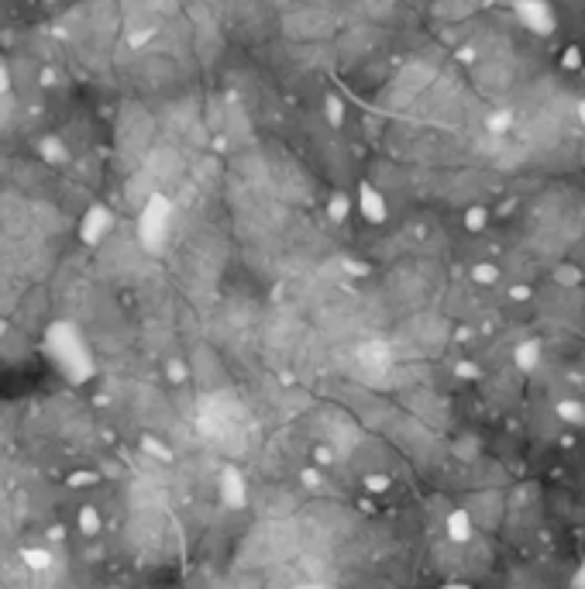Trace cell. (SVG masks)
Segmentation results:
<instances>
[{
  "instance_id": "6da1fadb",
  "label": "cell",
  "mask_w": 585,
  "mask_h": 589,
  "mask_svg": "<svg viewBox=\"0 0 585 589\" xmlns=\"http://www.w3.org/2000/svg\"><path fill=\"white\" fill-rule=\"evenodd\" d=\"M283 28L290 39L300 41H320L334 35V14L324 4H296L290 7V14L283 18Z\"/></svg>"
},
{
  "instance_id": "7a4b0ae2",
  "label": "cell",
  "mask_w": 585,
  "mask_h": 589,
  "mask_svg": "<svg viewBox=\"0 0 585 589\" xmlns=\"http://www.w3.org/2000/svg\"><path fill=\"white\" fill-rule=\"evenodd\" d=\"M152 118L138 107H128V114L121 118V156H135L141 158L148 141H152Z\"/></svg>"
},
{
  "instance_id": "3957f363",
  "label": "cell",
  "mask_w": 585,
  "mask_h": 589,
  "mask_svg": "<svg viewBox=\"0 0 585 589\" xmlns=\"http://www.w3.org/2000/svg\"><path fill=\"white\" fill-rule=\"evenodd\" d=\"M145 173L156 179L158 186H176V183L183 179V173H186V162H183V156H179L176 148L158 145L156 152L148 156V162H145Z\"/></svg>"
},
{
  "instance_id": "277c9868",
  "label": "cell",
  "mask_w": 585,
  "mask_h": 589,
  "mask_svg": "<svg viewBox=\"0 0 585 589\" xmlns=\"http://www.w3.org/2000/svg\"><path fill=\"white\" fill-rule=\"evenodd\" d=\"M138 69H141V76L148 79L152 86H162V83H173L176 79V59L173 56H145Z\"/></svg>"
},
{
  "instance_id": "5b68a950",
  "label": "cell",
  "mask_w": 585,
  "mask_h": 589,
  "mask_svg": "<svg viewBox=\"0 0 585 589\" xmlns=\"http://www.w3.org/2000/svg\"><path fill=\"white\" fill-rule=\"evenodd\" d=\"M472 528H475V520H472V513L468 510H451L448 513V538L451 541H458V545L472 541Z\"/></svg>"
},
{
  "instance_id": "8992f818",
  "label": "cell",
  "mask_w": 585,
  "mask_h": 589,
  "mask_svg": "<svg viewBox=\"0 0 585 589\" xmlns=\"http://www.w3.org/2000/svg\"><path fill=\"white\" fill-rule=\"evenodd\" d=\"M513 362H517V369L534 373V369L541 366V345H537V341H524V345L513 352Z\"/></svg>"
},
{
  "instance_id": "52a82bcc",
  "label": "cell",
  "mask_w": 585,
  "mask_h": 589,
  "mask_svg": "<svg viewBox=\"0 0 585 589\" xmlns=\"http://www.w3.org/2000/svg\"><path fill=\"white\" fill-rule=\"evenodd\" d=\"M558 417L565 421V424H571V428H579V424H585V407L579 403V400H558Z\"/></svg>"
},
{
  "instance_id": "ba28073f",
  "label": "cell",
  "mask_w": 585,
  "mask_h": 589,
  "mask_svg": "<svg viewBox=\"0 0 585 589\" xmlns=\"http://www.w3.org/2000/svg\"><path fill=\"white\" fill-rule=\"evenodd\" d=\"M568 589H585V562L575 569V575L568 579Z\"/></svg>"
},
{
  "instance_id": "9c48e42d",
  "label": "cell",
  "mask_w": 585,
  "mask_h": 589,
  "mask_svg": "<svg viewBox=\"0 0 585 589\" xmlns=\"http://www.w3.org/2000/svg\"><path fill=\"white\" fill-rule=\"evenodd\" d=\"M444 589H468L465 583H451V586H444Z\"/></svg>"
}]
</instances>
